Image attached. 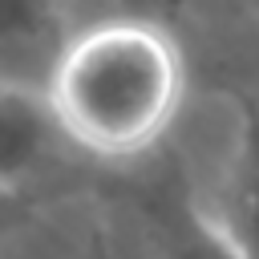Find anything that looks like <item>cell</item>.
I'll return each mask as SVG.
<instances>
[{
  "label": "cell",
  "instance_id": "obj_1",
  "mask_svg": "<svg viewBox=\"0 0 259 259\" xmlns=\"http://www.w3.org/2000/svg\"><path fill=\"white\" fill-rule=\"evenodd\" d=\"M45 97L73 150L130 162L162 146L186 105L182 53L158 24L97 20L69 36Z\"/></svg>",
  "mask_w": 259,
  "mask_h": 259
},
{
  "label": "cell",
  "instance_id": "obj_2",
  "mask_svg": "<svg viewBox=\"0 0 259 259\" xmlns=\"http://www.w3.org/2000/svg\"><path fill=\"white\" fill-rule=\"evenodd\" d=\"M113 259H247L235 235L178 182L166 198L113 223Z\"/></svg>",
  "mask_w": 259,
  "mask_h": 259
},
{
  "label": "cell",
  "instance_id": "obj_3",
  "mask_svg": "<svg viewBox=\"0 0 259 259\" xmlns=\"http://www.w3.org/2000/svg\"><path fill=\"white\" fill-rule=\"evenodd\" d=\"M69 36L65 0H0V81L45 93Z\"/></svg>",
  "mask_w": 259,
  "mask_h": 259
},
{
  "label": "cell",
  "instance_id": "obj_4",
  "mask_svg": "<svg viewBox=\"0 0 259 259\" xmlns=\"http://www.w3.org/2000/svg\"><path fill=\"white\" fill-rule=\"evenodd\" d=\"M69 138L61 134L53 105L40 89L0 81V190L40 178Z\"/></svg>",
  "mask_w": 259,
  "mask_h": 259
},
{
  "label": "cell",
  "instance_id": "obj_5",
  "mask_svg": "<svg viewBox=\"0 0 259 259\" xmlns=\"http://www.w3.org/2000/svg\"><path fill=\"white\" fill-rule=\"evenodd\" d=\"M219 223L235 235V243L243 247L247 259H259V109L251 113V142H247V158L239 170V182L219 214Z\"/></svg>",
  "mask_w": 259,
  "mask_h": 259
}]
</instances>
